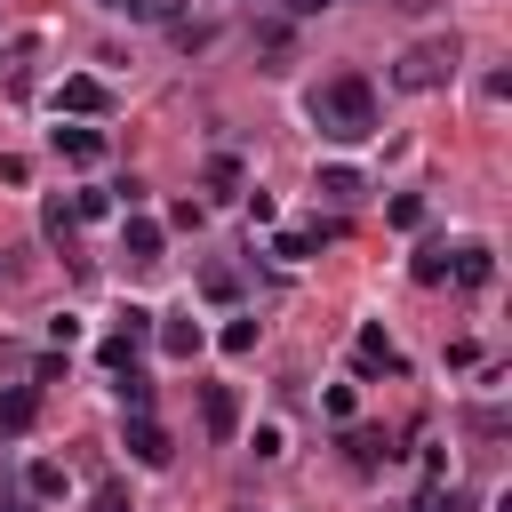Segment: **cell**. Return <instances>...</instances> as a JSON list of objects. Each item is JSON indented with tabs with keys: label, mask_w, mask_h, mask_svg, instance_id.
Returning a JSON list of instances; mask_svg holds the SVG:
<instances>
[{
	"label": "cell",
	"mask_w": 512,
	"mask_h": 512,
	"mask_svg": "<svg viewBox=\"0 0 512 512\" xmlns=\"http://www.w3.org/2000/svg\"><path fill=\"white\" fill-rule=\"evenodd\" d=\"M304 112H312V128H320L328 144H368V136H376V88H368V72L320 80Z\"/></svg>",
	"instance_id": "6da1fadb"
},
{
	"label": "cell",
	"mask_w": 512,
	"mask_h": 512,
	"mask_svg": "<svg viewBox=\"0 0 512 512\" xmlns=\"http://www.w3.org/2000/svg\"><path fill=\"white\" fill-rule=\"evenodd\" d=\"M456 32H440V40H416V48H400L392 56V88H408V96H424V88H440L448 72H456Z\"/></svg>",
	"instance_id": "7a4b0ae2"
},
{
	"label": "cell",
	"mask_w": 512,
	"mask_h": 512,
	"mask_svg": "<svg viewBox=\"0 0 512 512\" xmlns=\"http://www.w3.org/2000/svg\"><path fill=\"white\" fill-rule=\"evenodd\" d=\"M120 448H128L144 472H160V464L176 456V440H168V424H160V416H128V424H120Z\"/></svg>",
	"instance_id": "3957f363"
},
{
	"label": "cell",
	"mask_w": 512,
	"mask_h": 512,
	"mask_svg": "<svg viewBox=\"0 0 512 512\" xmlns=\"http://www.w3.org/2000/svg\"><path fill=\"white\" fill-rule=\"evenodd\" d=\"M152 336H160L168 360H200V344H208V328L192 312H152Z\"/></svg>",
	"instance_id": "277c9868"
},
{
	"label": "cell",
	"mask_w": 512,
	"mask_h": 512,
	"mask_svg": "<svg viewBox=\"0 0 512 512\" xmlns=\"http://www.w3.org/2000/svg\"><path fill=\"white\" fill-rule=\"evenodd\" d=\"M200 432H208L216 448L240 432V400H232V384H200Z\"/></svg>",
	"instance_id": "5b68a950"
},
{
	"label": "cell",
	"mask_w": 512,
	"mask_h": 512,
	"mask_svg": "<svg viewBox=\"0 0 512 512\" xmlns=\"http://www.w3.org/2000/svg\"><path fill=\"white\" fill-rule=\"evenodd\" d=\"M112 96H104V80L96 72H72V80H56V112H72V120H96Z\"/></svg>",
	"instance_id": "8992f818"
},
{
	"label": "cell",
	"mask_w": 512,
	"mask_h": 512,
	"mask_svg": "<svg viewBox=\"0 0 512 512\" xmlns=\"http://www.w3.org/2000/svg\"><path fill=\"white\" fill-rule=\"evenodd\" d=\"M352 360H360L368 376H400V344H392V336H384L376 320H368V328L352 336Z\"/></svg>",
	"instance_id": "52a82bcc"
},
{
	"label": "cell",
	"mask_w": 512,
	"mask_h": 512,
	"mask_svg": "<svg viewBox=\"0 0 512 512\" xmlns=\"http://www.w3.org/2000/svg\"><path fill=\"white\" fill-rule=\"evenodd\" d=\"M40 424V384H8L0 392V440H16V432H32Z\"/></svg>",
	"instance_id": "ba28073f"
},
{
	"label": "cell",
	"mask_w": 512,
	"mask_h": 512,
	"mask_svg": "<svg viewBox=\"0 0 512 512\" xmlns=\"http://www.w3.org/2000/svg\"><path fill=\"white\" fill-rule=\"evenodd\" d=\"M448 280H456V288H488V280H496V256H488L480 240H464V248H448Z\"/></svg>",
	"instance_id": "9c48e42d"
},
{
	"label": "cell",
	"mask_w": 512,
	"mask_h": 512,
	"mask_svg": "<svg viewBox=\"0 0 512 512\" xmlns=\"http://www.w3.org/2000/svg\"><path fill=\"white\" fill-rule=\"evenodd\" d=\"M72 232H80V216H72V200H64V192H48V200H40V240L72 256Z\"/></svg>",
	"instance_id": "30bf717a"
},
{
	"label": "cell",
	"mask_w": 512,
	"mask_h": 512,
	"mask_svg": "<svg viewBox=\"0 0 512 512\" xmlns=\"http://www.w3.org/2000/svg\"><path fill=\"white\" fill-rule=\"evenodd\" d=\"M160 240H168V232H160L152 216H128V224H120V256H128V264H160Z\"/></svg>",
	"instance_id": "8fae6325"
},
{
	"label": "cell",
	"mask_w": 512,
	"mask_h": 512,
	"mask_svg": "<svg viewBox=\"0 0 512 512\" xmlns=\"http://www.w3.org/2000/svg\"><path fill=\"white\" fill-rule=\"evenodd\" d=\"M56 152H64L72 168H96V160H104V136H96L88 120H72V128H56Z\"/></svg>",
	"instance_id": "7c38bea8"
},
{
	"label": "cell",
	"mask_w": 512,
	"mask_h": 512,
	"mask_svg": "<svg viewBox=\"0 0 512 512\" xmlns=\"http://www.w3.org/2000/svg\"><path fill=\"white\" fill-rule=\"evenodd\" d=\"M344 456H352V464H360V472H376V464H384V456H392V440H384V432H376V424H344Z\"/></svg>",
	"instance_id": "4fadbf2b"
},
{
	"label": "cell",
	"mask_w": 512,
	"mask_h": 512,
	"mask_svg": "<svg viewBox=\"0 0 512 512\" xmlns=\"http://www.w3.org/2000/svg\"><path fill=\"white\" fill-rule=\"evenodd\" d=\"M24 496H32V504H56V496H64V464H56V456H32V464H24Z\"/></svg>",
	"instance_id": "5bb4252c"
},
{
	"label": "cell",
	"mask_w": 512,
	"mask_h": 512,
	"mask_svg": "<svg viewBox=\"0 0 512 512\" xmlns=\"http://www.w3.org/2000/svg\"><path fill=\"white\" fill-rule=\"evenodd\" d=\"M112 392H120V408H128V416H152V376H144V368H120V376H112Z\"/></svg>",
	"instance_id": "9a60e30c"
},
{
	"label": "cell",
	"mask_w": 512,
	"mask_h": 512,
	"mask_svg": "<svg viewBox=\"0 0 512 512\" xmlns=\"http://www.w3.org/2000/svg\"><path fill=\"white\" fill-rule=\"evenodd\" d=\"M368 184H360V168H320V200H336V208H352Z\"/></svg>",
	"instance_id": "2e32d148"
},
{
	"label": "cell",
	"mask_w": 512,
	"mask_h": 512,
	"mask_svg": "<svg viewBox=\"0 0 512 512\" xmlns=\"http://www.w3.org/2000/svg\"><path fill=\"white\" fill-rule=\"evenodd\" d=\"M200 296H208V304H232V296H240V272H232V264H200Z\"/></svg>",
	"instance_id": "e0dca14e"
},
{
	"label": "cell",
	"mask_w": 512,
	"mask_h": 512,
	"mask_svg": "<svg viewBox=\"0 0 512 512\" xmlns=\"http://www.w3.org/2000/svg\"><path fill=\"white\" fill-rule=\"evenodd\" d=\"M256 336H264V320H248V312H240V320H224V336H216V344H224V352H256Z\"/></svg>",
	"instance_id": "ac0fdd59"
},
{
	"label": "cell",
	"mask_w": 512,
	"mask_h": 512,
	"mask_svg": "<svg viewBox=\"0 0 512 512\" xmlns=\"http://www.w3.org/2000/svg\"><path fill=\"white\" fill-rule=\"evenodd\" d=\"M408 272H416L424 288H440V280H448V248H416V264H408Z\"/></svg>",
	"instance_id": "d6986e66"
},
{
	"label": "cell",
	"mask_w": 512,
	"mask_h": 512,
	"mask_svg": "<svg viewBox=\"0 0 512 512\" xmlns=\"http://www.w3.org/2000/svg\"><path fill=\"white\" fill-rule=\"evenodd\" d=\"M96 360H104V368H112V376H120V368H136V344H128V336H120V328H112V336H104V344H96Z\"/></svg>",
	"instance_id": "ffe728a7"
},
{
	"label": "cell",
	"mask_w": 512,
	"mask_h": 512,
	"mask_svg": "<svg viewBox=\"0 0 512 512\" xmlns=\"http://www.w3.org/2000/svg\"><path fill=\"white\" fill-rule=\"evenodd\" d=\"M128 16H144V24H184V0H128Z\"/></svg>",
	"instance_id": "44dd1931"
},
{
	"label": "cell",
	"mask_w": 512,
	"mask_h": 512,
	"mask_svg": "<svg viewBox=\"0 0 512 512\" xmlns=\"http://www.w3.org/2000/svg\"><path fill=\"white\" fill-rule=\"evenodd\" d=\"M112 208H120V192H96V184L72 192V216H112Z\"/></svg>",
	"instance_id": "7402d4cb"
},
{
	"label": "cell",
	"mask_w": 512,
	"mask_h": 512,
	"mask_svg": "<svg viewBox=\"0 0 512 512\" xmlns=\"http://www.w3.org/2000/svg\"><path fill=\"white\" fill-rule=\"evenodd\" d=\"M384 216H392L400 232H416V224H424V200H416V192H392V208H384Z\"/></svg>",
	"instance_id": "603a6c76"
},
{
	"label": "cell",
	"mask_w": 512,
	"mask_h": 512,
	"mask_svg": "<svg viewBox=\"0 0 512 512\" xmlns=\"http://www.w3.org/2000/svg\"><path fill=\"white\" fill-rule=\"evenodd\" d=\"M272 256H280V264H304V256H312V232H272Z\"/></svg>",
	"instance_id": "cb8c5ba5"
},
{
	"label": "cell",
	"mask_w": 512,
	"mask_h": 512,
	"mask_svg": "<svg viewBox=\"0 0 512 512\" xmlns=\"http://www.w3.org/2000/svg\"><path fill=\"white\" fill-rule=\"evenodd\" d=\"M88 512H136V504H128V488H120V480H96V496H88Z\"/></svg>",
	"instance_id": "d4e9b609"
},
{
	"label": "cell",
	"mask_w": 512,
	"mask_h": 512,
	"mask_svg": "<svg viewBox=\"0 0 512 512\" xmlns=\"http://www.w3.org/2000/svg\"><path fill=\"white\" fill-rule=\"evenodd\" d=\"M320 408H328L336 424H352V408H360V400H352V384H328V392H320Z\"/></svg>",
	"instance_id": "484cf974"
},
{
	"label": "cell",
	"mask_w": 512,
	"mask_h": 512,
	"mask_svg": "<svg viewBox=\"0 0 512 512\" xmlns=\"http://www.w3.org/2000/svg\"><path fill=\"white\" fill-rule=\"evenodd\" d=\"M168 224H176V232H200V224H208V208H200V200H176V208H168Z\"/></svg>",
	"instance_id": "4316f807"
},
{
	"label": "cell",
	"mask_w": 512,
	"mask_h": 512,
	"mask_svg": "<svg viewBox=\"0 0 512 512\" xmlns=\"http://www.w3.org/2000/svg\"><path fill=\"white\" fill-rule=\"evenodd\" d=\"M256 456L272 464V456H288V440H280V424H256Z\"/></svg>",
	"instance_id": "83f0119b"
},
{
	"label": "cell",
	"mask_w": 512,
	"mask_h": 512,
	"mask_svg": "<svg viewBox=\"0 0 512 512\" xmlns=\"http://www.w3.org/2000/svg\"><path fill=\"white\" fill-rule=\"evenodd\" d=\"M320 8H336V0H288V16H320Z\"/></svg>",
	"instance_id": "f1b7e54d"
},
{
	"label": "cell",
	"mask_w": 512,
	"mask_h": 512,
	"mask_svg": "<svg viewBox=\"0 0 512 512\" xmlns=\"http://www.w3.org/2000/svg\"><path fill=\"white\" fill-rule=\"evenodd\" d=\"M96 8H128V0H96Z\"/></svg>",
	"instance_id": "f546056e"
},
{
	"label": "cell",
	"mask_w": 512,
	"mask_h": 512,
	"mask_svg": "<svg viewBox=\"0 0 512 512\" xmlns=\"http://www.w3.org/2000/svg\"><path fill=\"white\" fill-rule=\"evenodd\" d=\"M0 512H32V504H0Z\"/></svg>",
	"instance_id": "4dcf8cb0"
}]
</instances>
